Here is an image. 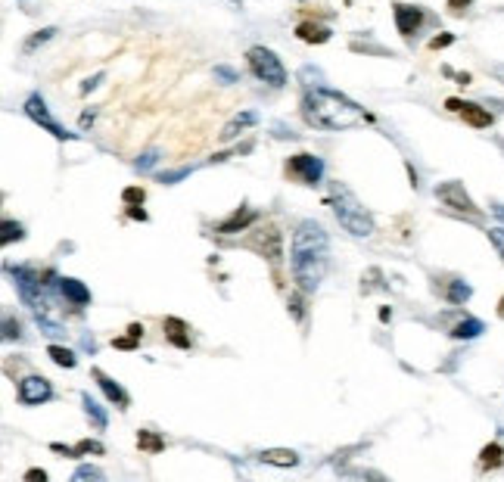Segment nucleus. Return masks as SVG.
I'll list each match as a JSON object with an SVG mask.
<instances>
[{
    "label": "nucleus",
    "instance_id": "obj_33",
    "mask_svg": "<svg viewBox=\"0 0 504 482\" xmlns=\"http://www.w3.org/2000/svg\"><path fill=\"white\" fill-rule=\"evenodd\" d=\"M449 44H455V34H439V38H433L430 41V50H442V47H449Z\"/></svg>",
    "mask_w": 504,
    "mask_h": 482
},
{
    "label": "nucleus",
    "instance_id": "obj_22",
    "mask_svg": "<svg viewBox=\"0 0 504 482\" xmlns=\"http://www.w3.org/2000/svg\"><path fill=\"white\" fill-rule=\"evenodd\" d=\"M482 321H477V318H467V321H460L455 330H451V336H455V340H477V336L482 333Z\"/></svg>",
    "mask_w": 504,
    "mask_h": 482
},
{
    "label": "nucleus",
    "instance_id": "obj_31",
    "mask_svg": "<svg viewBox=\"0 0 504 482\" xmlns=\"http://www.w3.org/2000/svg\"><path fill=\"white\" fill-rule=\"evenodd\" d=\"M156 159H159V153H156V149H147V153H143L140 159L134 162V168H138V171H150V168L156 165Z\"/></svg>",
    "mask_w": 504,
    "mask_h": 482
},
{
    "label": "nucleus",
    "instance_id": "obj_14",
    "mask_svg": "<svg viewBox=\"0 0 504 482\" xmlns=\"http://www.w3.org/2000/svg\"><path fill=\"white\" fill-rule=\"evenodd\" d=\"M162 327H165V336H168V340L175 342L178 349H190V336H187V333H190V327H187L184 321H178V318H165Z\"/></svg>",
    "mask_w": 504,
    "mask_h": 482
},
{
    "label": "nucleus",
    "instance_id": "obj_9",
    "mask_svg": "<svg viewBox=\"0 0 504 482\" xmlns=\"http://www.w3.org/2000/svg\"><path fill=\"white\" fill-rule=\"evenodd\" d=\"M50 395H53V389H50V380H44V377H25L22 383H19V401H22V405H41Z\"/></svg>",
    "mask_w": 504,
    "mask_h": 482
},
{
    "label": "nucleus",
    "instance_id": "obj_26",
    "mask_svg": "<svg viewBox=\"0 0 504 482\" xmlns=\"http://www.w3.org/2000/svg\"><path fill=\"white\" fill-rule=\"evenodd\" d=\"M25 236V227L22 225H13V221H4V236H0V243H13V240H22Z\"/></svg>",
    "mask_w": 504,
    "mask_h": 482
},
{
    "label": "nucleus",
    "instance_id": "obj_29",
    "mask_svg": "<svg viewBox=\"0 0 504 482\" xmlns=\"http://www.w3.org/2000/svg\"><path fill=\"white\" fill-rule=\"evenodd\" d=\"M91 451L93 455H103V445L93 442V439H81V442L75 445V455H91Z\"/></svg>",
    "mask_w": 504,
    "mask_h": 482
},
{
    "label": "nucleus",
    "instance_id": "obj_41",
    "mask_svg": "<svg viewBox=\"0 0 504 482\" xmlns=\"http://www.w3.org/2000/svg\"><path fill=\"white\" fill-rule=\"evenodd\" d=\"M467 6H470V0H449V10H455V13L467 10Z\"/></svg>",
    "mask_w": 504,
    "mask_h": 482
},
{
    "label": "nucleus",
    "instance_id": "obj_4",
    "mask_svg": "<svg viewBox=\"0 0 504 482\" xmlns=\"http://www.w3.org/2000/svg\"><path fill=\"white\" fill-rule=\"evenodd\" d=\"M330 206H333L336 221L349 230L352 236H371L373 234V218L371 212L358 203V196L345 184H330Z\"/></svg>",
    "mask_w": 504,
    "mask_h": 482
},
{
    "label": "nucleus",
    "instance_id": "obj_12",
    "mask_svg": "<svg viewBox=\"0 0 504 482\" xmlns=\"http://www.w3.org/2000/svg\"><path fill=\"white\" fill-rule=\"evenodd\" d=\"M93 380H97V386H100V389H103V395L112 401V405H119V408H128V392L121 389V386L115 383L112 377H106L103 370H93Z\"/></svg>",
    "mask_w": 504,
    "mask_h": 482
},
{
    "label": "nucleus",
    "instance_id": "obj_34",
    "mask_svg": "<svg viewBox=\"0 0 504 482\" xmlns=\"http://www.w3.org/2000/svg\"><path fill=\"white\" fill-rule=\"evenodd\" d=\"M4 336H6V340H19V321L6 318L4 321Z\"/></svg>",
    "mask_w": 504,
    "mask_h": 482
},
{
    "label": "nucleus",
    "instance_id": "obj_18",
    "mask_svg": "<svg viewBox=\"0 0 504 482\" xmlns=\"http://www.w3.org/2000/svg\"><path fill=\"white\" fill-rule=\"evenodd\" d=\"M296 34H299V41H305V44H327L330 41V28L314 25V22H302L296 28Z\"/></svg>",
    "mask_w": 504,
    "mask_h": 482
},
{
    "label": "nucleus",
    "instance_id": "obj_42",
    "mask_svg": "<svg viewBox=\"0 0 504 482\" xmlns=\"http://www.w3.org/2000/svg\"><path fill=\"white\" fill-rule=\"evenodd\" d=\"M128 215H131V218H140V221H147V212H143L140 206H131V212H128Z\"/></svg>",
    "mask_w": 504,
    "mask_h": 482
},
{
    "label": "nucleus",
    "instance_id": "obj_38",
    "mask_svg": "<svg viewBox=\"0 0 504 482\" xmlns=\"http://www.w3.org/2000/svg\"><path fill=\"white\" fill-rule=\"evenodd\" d=\"M44 479H47L44 470H28L25 473V482H44Z\"/></svg>",
    "mask_w": 504,
    "mask_h": 482
},
{
    "label": "nucleus",
    "instance_id": "obj_32",
    "mask_svg": "<svg viewBox=\"0 0 504 482\" xmlns=\"http://www.w3.org/2000/svg\"><path fill=\"white\" fill-rule=\"evenodd\" d=\"M489 240H492V246L498 249V255L504 258V227H492V230H489Z\"/></svg>",
    "mask_w": 504,
    "mask_h": 482
},
{
    "label": "nucleus",
    "instance_id": "obj_15",
    "mask_svg": "<svg viewBox=\"0 0 504 482\" xmlns=\"http://www.w3.org/2000/svg\"><path fill=\"white\" fill-rule=\"evenodd\" d=\"M258 460H262V464H271V467H296L299 455L290 448H268V451L258 455Z\"/></svg>",
    "mask_w": 504,
    "mask_h": 482
},
{
    "label": "nucleus",
    "instance_id": "obj_11",
    "mask_svg": "<svg viewBox=\"0 0 504 482\" xmlns=\"http://www.w3.org/2000/svg\"><path fill=\"white\" fill-rule=\"evenodd\" d=\"M280 230H274V227H268V230H262V236L258 240H252V249H258L265 258H268L271 265H277L280 258H284V249H280Z\"/></svg>",
    "mask_w": 504,
    "mask_h": 482
},
{
    "label": "nucleus",
    "instance_id": "obj_8",
    "mask_svg": "<svg viewBox=\"0 0 504 482\" xmlns=\"http://www.w3.org/2000/svg\"><path fill=\"white\" fill-rule=\"evenodd\" d=\"M286 171L296 175L302 184H318L321 175H324V162L318 159V156H312V153H299V156H293L290 159Z\"/></svg>",
    "mask_w": 504,
    "mask_h": 482
},
{
    "label": "nucleus",
    "instance_id": "obj_6",
    "mask_svg": "<svg viewBox=\"0 0 504 482\" xmlns=\"http://www.w3.org/2000/svg\"><path fill=\"white\" fill-rule=\"evenodd\" d=\"M25 115L32 121H38L41 128H47L50 134H53L56 140H69V138H75V134H69L66 128L60 125V121L53 119V115H50V109H47V103H44V97H41V93H32V97L25 100Z\"/></svg>",
    "mask_w": 504,
    "mask_h": 482
},
{
    "label": "nucleus",
    "instance_id": "obj_37",
    "mask_svg": "<svg viewBox=\"0 0 504 482\" xmlns=\"http://www.w3.org/2000/svg\"><path fill=\"white\" fill-rule=\"evenodd\" d=\"M290 312H293V318H296V321H302V299L299 296L290 299Z\"/></svg>",
    "mask_w": 504,
    "mask_h": 482
},
{
    "label": "nucleus",
    "instance_id": "obj_19",
    "mask_svg": "<svg viewBox=\"0 0 504 482\" xmlns=\"http://www.w3.org/2000/svg\"><path fill=\"white\" fill-rule=\"evenodd\" d=\"M252 221H256V212H252V208H240V212H234L225 225L218 227V234H237V230H243L246 225H252Z\"/></svg>",
    "mask_w": 504,
    "mask_h": 482
},
{
    "label": "nucleus",
    "instance_id": "obj_17",
    "mask_svg": "<svg viewBox=\"0 0 504 482\" xmlns=\"http://www.w3.org/2000/svg\"><path fill=\"white\" fill-rule=\"evenodd\" d=\"M256 121H258V115H256V112H240V115H234V119H230L227 125H225V131H221V140H225V143H227V140H234L237 134L243 131V128L256 125Z\"/></svg>",
    "mask_w": 504,
    "mask_h": 482
},
{
    "label": "nucleus",
    "instance_id": "obj_25",
    "mask_svg": "<svg viewBox=\"0 0 504 482\" xmlns=\"http://www.w3.org/2000/svg\"><path fill=\"white\" fill-rule=\"evenodd\" d=\"M47 355L53 358V364H60V368H75V364H78L75 352H72V349H62V345H50Z\"/></svg>",
    "mask_w": 504,
    "mask_h": 482
},
{
    "label": "nucleus",
    "instance_id": "obj_27",
    "mask_svg": "<svg viewBox=\"0 0 504 482\" xmlns=\"http://www.w3.org/2000/svg\"><path fill=\"white\" fill-rule=\"evenodd\" d=\"M72 479H75V482H88V479L91 482H103V473H100L97 467H78Z\"/></svg>",
    "mask_w": 504,
    "mask_h": 482
},
{
    "label": "nucleus",
    "instance_id": "obj_20",
    "mask_svg": "<svg viewBox=\"0 0 504 482\" xmlns=\"http://www.w3.org/2000/svg\"><path fill=\"white\" fill-rule=\"evenodd\" d=\"M138 448L150 451V455H159V451L165 448V439L159 433H153V429H140L138 433Z\"/></svg>",
    "mask_w": 504,
    "mask_h": 482
},
{
    "label": "nucleus",
    "instance_id": "obj_21",
    "mask_svg": "<svg viewBox=\"0 0 504 482\" xmlns=\"http://www.w3.org/2000/svg\"><path fill=\"white\" fill-rule=\"evenodd\" d=\"M81 405H84V411H88V417L93 420V427H97V429H106V411L100 408L97 399H91V392L81 395Z\"/></svg>",
    "mask_w": 504,
    "mask_h": 482
},
{
    "label": "nucleus",
    "instance_id": "obj_39",
    "mask_svg": "<svg viewBox=\"0 0 504 482\" xmlns=\"http://www.w3.org/2000/svg\"><path fill=\"white\" fill-rule=\"evenodd\" d=\"M100 81H103V75H93V78H88V81H84V84H81V91H84V93H88V91H93V88H97V84H100Z\"/></svg>",
    "mask_w": 504,
    "mask_h": 482
},
{
    "label": "nucleus",
    "instance_id": "obj_5",
    "mask_svg": "<svg viewBox=\"0 0 504 482\" xmlns=\"http://www.w3.org/2000/svg\"><path fill=\"white\" fill-rule=\"evenodd\" d=\"M246 60H249L252 75H256L258 81L271 84V88H284V84H286L284 62L277 60L274 50H268V47H252L249 53H246Z\"/></svg>",
    "mask_w": 504,
    "mask_h": 482
},
{
    "label": "nucleus",
    "instance_id": "obj_24",
    "mask_svg": "<svg viewBox=\"0 0 504 482\" xmlns=\"http://www.w3.org/2000/svg\"><path fill=\"white\" fill-rule=\"evenodd\" d=\"M501 457H504V448H501L498 442H492V445H486V448L479 451V467H482V470H489V467H498Z\"/></svg>",
    "mask_w": 504,
    "mask_h": 482
},
{
    "label": "nucleus",
    "instance_id": "obj_7",
    "mask_svg": "<svg viewBox=\"0 0 504 482\" xmlns=\"http://www.w3.org/2000/svg\"><path fill=\"white\" fill-rule=\"evenodd\" d=\"M436 196L442 199L449 208H458V212H467V215H479V208L477 203H473L470 196H467V190H464V184H458V181H449V184H439L436 187Z\"/></svg>",
    "mask_w": 504,
    "mask_h": 482
},
{
    "label": "nucleus",
    "instance_id": "obj_28",
    "mask_svg": "<svg viewBox=\"0 0 504 482\" xmlns=\"http://www.w3.org/2000/svg\"><path fill=\"white\" fill-rule=\"evenodd\" d=\"M53 34H56V28H44V32H34V38H28V41H25V50H28V53H32L34 47L47 44V41L53 38Z\"/></svg>",
    "mask_w": 504,
    "mask_h": 482
},
{
    "label": "nucleus",
    "instance_id": "obj_35",
    "mask_svg": "<svg viewBox=\"0 0 504 482\" xmlns=\"http://www.w3.org/2000/svg\"><path fill=\"white\" fill-rule=\"evenodd\" d=\"M190 175V168H178V171H168V175H162V184H175V181H181V178Z\"/></svg>",
    "mask_w": 504,
    "mask_h": 482
},
{
    "label": "nucleus",
    "instance_id": "obj_16",
    "mask_svg": "<svg viewBox=\"0 0 504 482\" xmlns=\"http://www.w3.org/2000/svg\"><path fill=\"white\" fill-rule=\"evenodd\" d=\"M458 115H464V121L467 125H473V128H489L492 125V112L482 109V106H477V103H464Z\"/></svg>",
    "mask_w": 504,
    "mask_h": 482
},
{
    "label": "nucleus",
    "instance_id": "obj_2",
    "mask_svg": "<svg viewBox=\"0 0 504 482\" xmlns=\"http://www.w3.org/2000/svg\"><path fill=\"white\" fill-rule=\"evenodd\" d=\"M302 119L321 131H345L364 119V109L327 88H308L302 97Z\"/></svg>",
    "mask_w": 504,
    "mask_h": 482
},
{
    "label": "nucleus",
    "instance_id": "obj_40",
    "mask_svg": "<svg viewBox=\"0 0 504 482\" xmlns=\"http://www.w3.org/2000/svg\"><path fill=\"white\" fill-rule=\"evenodd\" d=\"M215 75H218V78H225V81H234V78H237V75H234V72H230L227 66H218V69H215Z\"/></svg>",
    "mask_w": 504,
    "mask_h": 482
},
{
    "label": "nucleus",
    "instance_id": "obj_13",
    "mask_svg": "<svg viewBox=\"0 0 504 482\" xmlns=\"http://www.w3.org/2000/svg\"><path fill=\"white\" fill-rule=\"evenodd\" d=\"M60 293L72 302V305H88L91 302V290L75 277H60Z\"/></svg>",
    "mask_w": 504,
    "mask_h": 482
},
{
    "label": "nucleus",
    "instance_id": "obj_1",
    "mask_svg": "<svg viewBox=\"0 0 504 482\" xmlns=\"http://www.w3.org/2000/svg\"><path fill=\"white\" fill-rule=\"evenodd\" d=\"M293 280L299 283V290L314 293L321 286L324 274H327L330 265V240L327 230H324L318 221H302L293 234Z\"/></svg>",
    "mask_w": 504,
    "mask_h": 482
},
{
    "label": "nucleus",
    "instance_id": "obj_43",
    "mask_svg": "<svg viewBox=\"0 0 504 482\" xmlns=\"http://www.w3.org/2000/svg\"><path fill=\"white\" fill-rule=\"evenodd\" d=\"M128 333H131L134 340H140V336H143V327H140V323H131V327H128Z\"/></svg>",
    "mask_w": 504,
    "mask_h": 482
},
{
    "label": "nucleus",
    "instance_id": "obj_45",
    "mask_svg": "<svg viewBox=\"0 0 504 482\" xmlns=\"http://www.w3.org/2000/svg\"><path fill=\"white\" fill-rule=\"evenodd\" d=\"M492 72H495V78H501V81H504V66H495Z\"/></svg>",
    "mask_w": 504,
    "mask_h": 482
},
{
    "label": "nucleus",
    "instance_id": "obj_10",
    "mask_svg": "<svg viewBox=\"0 0 504 482\" xmlns=\"http://www.w3.org/2000/svg\"><path fill=\"white\" fill-rule=\"evenodd\" d=\"M395 25H399V34L411 38L417 28L423 25V10L420 6H408V4H399L395 6Z\"/></svg>",
    "mask_w": 504,
    "mask_h": 482
},
{
    "label": "nucleus",
    "instance_id": "obj_44",
    "mask_svg": "<svg viewBox=\"0 0 504 482\" xmlns=\"http://www.w3.org/2000/svg\"><path fill=\"white\" fill-rule=\"evenodd\" d=\"M492 212H495V215H498V218L504 221V206H501V203H495V206H492Z\"/></svg>",
    "mask_w": 504,
    "mask_h": 482
},
{
    "label": "nucleus",
    "instance_id": "obj_23",
    "mask_svg": "<svg viewBox=\"0 0 504 482\" xmlns=\"http://www.w3.org/2000/svg\"><path fill=\"white\" fill-rule=\"evenodd\" d=\"M445 296H449L451 305H464V302L473 296V290H470V283H464V280H451V283H449V293H445Z\"/></svg>",
    "mask_w": 504,
    "mask_h": 482
},
{
    "label": "nucleus",
    "instance_id": "obj_3",
    "mask_svg": "<svg viewBox=\"0 0 504 482\" xmlns=\"http://www.w3.org/2000/svg\"><path fill=\"white\" fill-rule=\"evenodd\" d=\"M13 280H16V290H19V299L32 308L34 314V323L44 330L47 336H66L62 333V321H60V312L53 308V302L47 296V286L41 283V277L28 268H10Z\"/></svg>",
    "mask_w": 504,
    "mask_h": 482
},
{
    "label": "nucleus",
    "instance_id": "obj_30",
    "mask_svg": "<svg viewBox=\"0 0 504 482\" xmlns=\"http://www.w3.org/2000/svg\"><path fill=\"white\" fill-rule=\"evenodd\" d=\"M121 199H125L128 206H140L143 199H147V193H143V187H128V190L121 193Z\"/></svg>",
    "mask_w": 504,
    "mask_h": 482
},
{
    "label": "nucleus",
    "instance_id": "obj_36",
    "mask_svg": "<svg viewBox=\"0 0 504 482\" xmlns=\"http://www.w3.org/2000/svg\"><path fill=\"white\" fill-rule=\"evenodd\" d=\"M138 342H140V340H134L131 333H128V336H121V340H112V345H115V349H125V352H128V349H134V345H138Z\"/></svg>",
    "mask_w": 504,
    "mask_h": 482
}]
</instances>
